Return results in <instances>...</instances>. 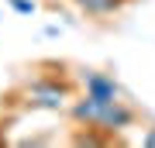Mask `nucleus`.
<instances>
[{
	"instance_id": "1",
	"label": "nucleus",
	"mask_w": 155,
	"mask_h": 148,
	"mask_svg": "<svg viewBox=\"0 0 155 148\" xmlns=\"http://www.w3.org/2000/svg\"><path fill=\"white\" fill-rule=\"evenodd\" d=\"M72 121L79 127H86V131H104V134H121L127 131L134 121H138V114H134V107H127L121 97L117 100H97V97H79L72 100L69 107Z\"/></svg>"
},
{
	"instance_id": "2",
	"label": "nucleus",
	"mask_w": 155,
	"mask_h": 148,
	"mask_svg": "<svg viewBox=\"0 0 155 148\" xmlns=\"http://www.w3.org/2000/svg\"><path fill=\"white\" fill-rule=\"evenodd\" d=\"M24 104L28 107H41V110H62L72 100V86L59 79H35L31 86H24Z\"/></svg>"
},
{
	"instance_id": "3",
	"label": "nucleus",
	"mask_w": 155,
	"mask_h": 148,
	"mask_svg": "<svg viewBox=\"0 0 155 148\" xmlns=\"http://www.w3.org/2000/svg\"><path fill=\"white\" fill-rule=\"evenodd\" d=\"M83 93L97 97V100H117L121 97V86H117V79L107 76V72H86L83 76Z\"/></svg>"
},
{
	"instance_id": "4",
	"label": "nucleus",
	"mask_w": 155,
	"mask_h": 148,
	"mask_svg": "<svg viewBox=\"0 0 155 148\" xmlns=\"http://www.w3.org/2000/svg\"><path fill=\"white\" fill-rule=\"evenodd\" d=\"M72 4L79 7V11H83L86 17H110V14H117L121 11V7L127 4V0H72Z\"/></svg>"
},
{
	"instance_id": "5",
	"label": "nucleus",
	"mask_w": 155,
	"mask_h": 148,
	"mask_svg": "<svg viewBox=\"0 0 155 148\" xmlns=\"http://www.w3.org/2000/svg\"><path fill=\"white\" fill-rule=\"evenodd\" d=\"M11 4V11H17V14H35L38 11V0H7Z\"/></svg>"
},
{
	"instance_id": "6",
	"label": "nucleus",
	"mask_w": 155,
	"mask_h": 148,
	"mask_svg": "<svg viewBox=\"0 0 155 148\" xmlns=\"http://www.w3.org/2000/svg\"><path fill=\"white\" fill-rule=\"evenodd\" d=\"M141 141H145V145H155V127H152V131H148V134L141 138Z\"/></svg>"
}]
</instances>
